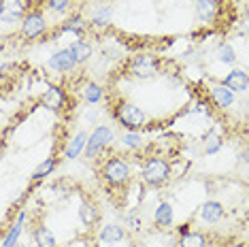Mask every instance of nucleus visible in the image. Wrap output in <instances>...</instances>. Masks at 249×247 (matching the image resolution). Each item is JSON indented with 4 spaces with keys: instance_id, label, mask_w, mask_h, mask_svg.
Returning a JSON list of instances; mask_svg holds the SVG:
<instances>
[{
    "instance_id": "1",
    "label": "nucleus",
    "mask_w": 249,
    "mask_h": 247,
    "mask_svg": "<svg viewBox=\"0 0 249 247\" xmlns=\"http://www.w3.org/2000/svg\"><path fill=\"white\" fill-rule=\"evenodd\" d=\"M171 175V166L166 160L162 158H151L147 164L143 166V181L149 185H160L168 179Z\"/></svg>"
},
{
    "instance_id": "2",
    "label": "nucleus",
    "mask_w": 249,
    "mask_h": 247,
    "mask_svg": "<svg viewBox=\"0 0 249 247\" xmlns=\"http://www.w3.org/2000/svg\"><path fill=\"white\" fill-rule=\"evenodd\" d=\"M113 139H115V134H113L111 128L98 126V128H96V130L92 132V137L88 139L86 156H88V158H94L96 154H100V149H103V147H107V145L113 143Z\"/></svg>"
},
{
    "instance_id": "3",
    "label": "nucleus",
    "mask_w": 249,
    "mask_h": 247,
    "mask_svg": "<svg viewBox=\"0 0 249 247\" xmlns=\"http://www.w3.org/2000/svg\"><path fill=\"white\" fill-rule=\"evenodd\" d=\"M117 117H120V122L128 128V130H134V132H137L139 128L145 126V113L139 109L137 105H130V103L122 105L120 111H117Z\"/></svg>"
},
{
    "instance_id": "4",
    "label": "nucleus",
    "mask_w": 249,
    "mask_h": 247,
    "mask_svg": "<svg viewBox=\"0 0 249 247\" xmlns=\"http://www.w3.org/2000/svg\"><path fill=\"white\" fill-rule=\"evenodd\" d=\"M130 175V168L128 164L124 160L120 158H113L107 162V166H105V177H107V181L113 183V185H117V183H124L128 179Z\"/></svg>"
},
{
    "instance_id": "5",
    "label": "nucleus",
    "mask_w": 249,
    "mask_h": 247,
    "mask_svg": "<svg viewBox=\"0 0 249 247\" xmlns=\"http://www.w3.org/2000/svg\"><path fill=\"white\" fill-rule=\"evenodd\" d=\"M158 72V62L151 55H137L132 60V75L139 79H151Z\"/></svg>"
},
{
    "instance_id": "6",
    "label": "nucleus",
    "mask_w": 249,
    "mask_h": 247,
    "mask_svg": "<svg viewBox=\"0 0 249 247\" xmlns=\"http://www.w3.org/2000/svg\"><path fill=\"white\" fill-rule=\"evenodd\" d=\"M24 18V2L21 0H0V19L13 24Z\"/></svg>"
},
{
    "instance_id": "7",
    "label": "nucleus",
    "mask_w": 249,
    "mask_h": 247,
    "mask_svg": "<svg viewBox=\"0 0 249 247\" xmlns=\"http://www.w3.org/2000/svg\"><path fill=\"white\" fill-rule=\"evenodd\" d=\"M47 24H45V18L41 13H30L28 18L24 19V24H21V32H24V36L28 38H36L38 35H43Z\"/></svg>"
},
{
    "instance_id": "8",
    "label": "nucleus",
    "mask_w": 249,
    "mask_h": 247,
    "mask_svg": "<svg viewBox=\"0 0 249 247\" xmlns=\"http://www.w3.org/2000/svg\"><path fill=\"white\" fill-rule=\"evenodd\" d=\"M75 64H77V60H75V55H72L71 47H69V49H62V52L53 53L52 58H49V66H52L53 71H58V72L71 71Z\"/></svg>"
},
{
    "instance_id": "9",
    "label": "nucleus",
    "mask_w": 249,
    "mask_h": 247,
    "mask_svg": "<svg viewBox=\"0 0 249 247\" xmlns=\"http://www.w3.org/2000/svg\"><path fill=\"white\" fill-rule=\"evenodd\" d=\"M224 86L230 88L234 94L236 92H245V89L249 88V75L245 71H241V69H232L228 75H226Z\"/></svg>"
},
{
    "instance_id": "10",
    "label": "nucleus",
    "mask_w": 249,
    "mask_h": 247,
    "mask_svg": "<svg viewBox=\"0 0 249 247\" xmlns=\"http://www.w3.org/2000/svg\"><path fill=\"white\" fill-rule=\"evenodd\" d=\"M211 98L215 100V105L222 106V109H228V106L234 105V92H232L230 88H226L224 83L211 88Z\"/></svg>"
},
{
    "instance_id": "11",
    "label": "nucleus",
    "mask_w": 249,
    "mask_h": 247,
    "mask_svg": "<svg viewBox=\"0 0 249 247\" xmlns=\"http://www.w3.org/2000/svg\"><path fill=\"white\" fill-rule=\"evenodd\" d=\"M43 105L52 111H60L62 105H64V94H62V89L55 86H49L43 94Z\"/></svg>"
},
{
    "instance_id": "12",
    "label": "nucleus",
    "mask_w": 249,
    "mask_h": 247,
    "mask_svg": "<svg viewBox=\"0 0 249 247\" xmlns=\"http://www.w3.org/2000/svg\"><path fill=\"white\" fill-rule=\"evenodd\" d=\"M222 215H224V207L219 205L217 200H209V203H205L200 207V217L205 222H209V224L219 222L222 220Z\"/></svg>"
},
{
    "instance_id": "13",
    "label": "nucleus",
    "mask_w": 249,
    "mask_h": 247,
    "mask_svg": "<svg viewBox=\"0 0 249 247\" xmlns=\"http://www.w3.org/2000/svg\"><path fill=\"white\" fill-rule=\"evenodd\" d=\"M98 237H100V241H103L105 245L120 243V241L124 239V230H122V226H117V224H107V226H103Z\"/></svg>"
},
{
    "instance_id": "14",
    "label": "nucleus",
    "mask_w": 249,
    "mask_h": 247,
    "mask_svg": "<svg viewBox=\"0 0 249 247\" xmlns=\"http://www.w3.org/2000/svg\"><path fill=\"white\" fill-rule=\"evenodd\" d=\"M217 13V2L215 0H198L196 2V18L200 21H211Z\"/></svg>"
},
{
    "instance_id": "15",
    "label": "nucleus",
    "mask_w": 249,
    "mask_h": 247,
    "mask_svg": "<svg viewBox=\"0 0 249 247\" xmlns=\"http://www.w3.org/2000/svg\"><path fill=\"white\" fill-rule=\"evenodd\" d=\"M86 145H88V137H86V132H79L75 139L69 143V147H66V158L69 160H75L79 158V156L86 151Z\"/></svg>"
},
{
    "instance_id": "16",
    "label": "nucleus",
    "mask_w": 249,
    "mask_h": 247,
    "mask_svg": "<svg viewBox=\"0 0 249 247\" xmlns=\"http://www.w3.org/2000/svg\"><path fill=\"white\" fill-rule=\"evenodd\" d=\"M154 220H156L158 226H162V228L171 226V224H173V207L168 205V203L158 205V209L154 213Z\"/></svg>"
},
{
    "instance_id": "17",
    "label": "nucleus",
    "mask_w": 249,
    "mask_h": 247,
    "mask_svg": "<svg viewBox=\"0 0 249 247\" xmlns=\"http://www.w3.org/2000/svg\"><path fill=\"white\" fill-rule=\"evenodd\" d=\"M71 52L75 55V60L81 64V62H86L89 55H92V45L86 43V41H75L71 45Z\"/></svg>"
},
{
    "instance_id": "18",
    "label": "nucleus",
    "mask_w": 249,
    "mask_h": 247,
    "mask_svg": "<svg viewBox=\"0 0 249 247\" xmlns=\"http://www.w3.org/2000/svg\"><path fill=\"white\" fill-rule=\"evenodd\" d=\"M35 241H36V245L38 247H55V237H53V232L49 228H45L41 226L35 232Z\"/></svg>"
},
{
    "instance_id": "19",
    "label": "nucleus",
    "mask_w": 249,
    "mask_h": 247,
    "mask_svg": "<svg viewBox=\"0 0 249 247\" xmlns=\"http://www.w3.org/2000/svg\"><path fill=\"white\" fill-rule=\"evenodd\" d=\"M24 217H26V213H19L18 222H15L13 228H11L9 237L4 239V247H15V245H18V239H19V234H21V224H24Z\"/></svg>"
},
{
    "instance_id": "20",
    "label": "nucleus",
    "mask_w": 249,
    "mask_h": 247,
    "mask_svg": "<svg viewBox=\"0 0 249 247\" xmlns=\"http://www.w3.org/2000/svg\"><path fill=\"white\" fill-rule=\"evenodd\" d=\"M79 217H81V222L86 224V226H92V224L96 222V217H98V211H96L92 205L83 203L81 207H79Z\"/></svg>"
},
{
    "instance_id": "21",
    "label": "nucleus",
    "mask_w": 249,
    "mask_h": 247,
    "mask_svg": "<svg viewBox=\"0 0 249 247\" xmlns=\"http://www.w3.org/2000/svg\"><path fill=\"white\" fill-rule=\"evenodd\" d=\"M181 247H207V241L200 232H188L181 239Z\"/></svg>"
},
{
    "instance_id": "22",
    "label": "nucleus",
    "mask_w": 249,
    "mask_h": 247,
    "mask_svg": "<svg viewBox=\"0 0 249 247\" xmlns=\"http://www.w3.org/2000/svg\"><path fill=\"white\" fill-rule=\"evenodd\" d=\"M83 96H86L88 103L96 105L100 98H103V88H100L98 83H88L86 89H83Z\"/></svg>"
},
{
    "instance_id": "23",
    "label": "nucleus",
    "mask_w": 249,
    "mask_h": 247,
    "mask_svg": "<svg viewBox=\"0 0 249 247\" xmlns=\"http://www.w3.org/2000/svg\"><path fill=\"white\" fill-rule=\"evenodd\" d=\"M217 58L219 62H224V64H234L236 62V53H234V49H232V45H222V47L217 49Z\"/></svg>"
},
{
    "instance_id": "24",
    "label": "nucleus",
    "mask_w": 249,
    "mask_h": 247,
    "mask_svg": "<svg viewBox=\"0 0 249 247\" xmlns=\"http://www.w3.org/2000/svg\"><path fill=\"white\" fill-rule=\"evenodd\" d=\"M53 166H55V160L53 158H47L43 162V164H38V168L35 173H32V179H43V177H47L49 173L53 171Z\"/></svg>"
},
{
    "instance_id": "25",
    "label": "nucleus",
    "mask_w": 249,
    "mask_h": 247,
    "mask_svg": "<svg viewBox=\"0 0 249 247\" xmlns=\"http://www.w3.org/2000/svg\"><path fill=\"white\" fill-rule=\"evenodd\" d=\"M64 32H75L77 36H83L86 35V24H83L81 19H71V21H66V26L62 28Z\"/></svg>"
},
{
    "instance_id": "26",
    "label": "nucleus",
    "mask_w": 249,
    "mask_h": 247,
    "mask_svg": "<svg viewBox=\"0 0 249 247\" xmlns=\"http://www.w3.org/2000/svg\"><path fill=\"white\" fill-rule=\"evenodd\" d=\"M219 147H222V139H219L215 132H211L207 137V143H205V154H215Z\"/></svg>"
},
{
    "instance_id": "27",
    "label": "nucleus",
    "mask_w": 249,
    "mask_h": 247,
    "mask_svg": "<svg viewBox=\"0 0 249 247\" xmlns=\"http://www.w3.org/2000/svg\"><path fill=\"white\" fill-rule=\"evenodd\" d=\"M122 143L126 145V147L130 149H134V147H139L141 145V137H139V132H134V130H128L126 134L122 137Z\"/></svg>"
},
{
    "instance_id": "28",
    "label": "nucleus",
    "mask_w": 249,
    "mask_h": 247,
    "mask_svg": "<svg viewBox=\"0 0 249 247\" xmlns=\"http://www.w3.org/2000/svg\"><path fill=\"white\" fill-rule=\"evenodd\" d=\"M109 18H111V9H103V11H98V13L94 15V26H96V24H98V26L109 24Z\"/></svg>"
},
{
    "instance_id": "29",
    "label": "nucleus",
    "mask_w": 249,
    "mask_h": 247,
    "mask_svg": "<svg viewBox=\"0 0 249 247\" xmlns=\"http://www.w3.org/2000/svg\"><path fill=\"white\" fill-rule=\"evenodd\" d=\"M71 4V0H49V7L53 11H64Z\"/></svg>"
},
{
    "instance_id": "30",
    "label": "nucleus",
    "mask_w": 249,
    "mask_h": 247,
    "mask_svg": "<svg viewBox=\"0 0 249 247\" xmlns=\"http://www.w3.org/2000/svg\"><path fill=\"white\" fill-rule=\"evenodd\" d=\"M228 247H245V245H241V243H234V245H228Z\"/></svg>"
}]
</instances>
